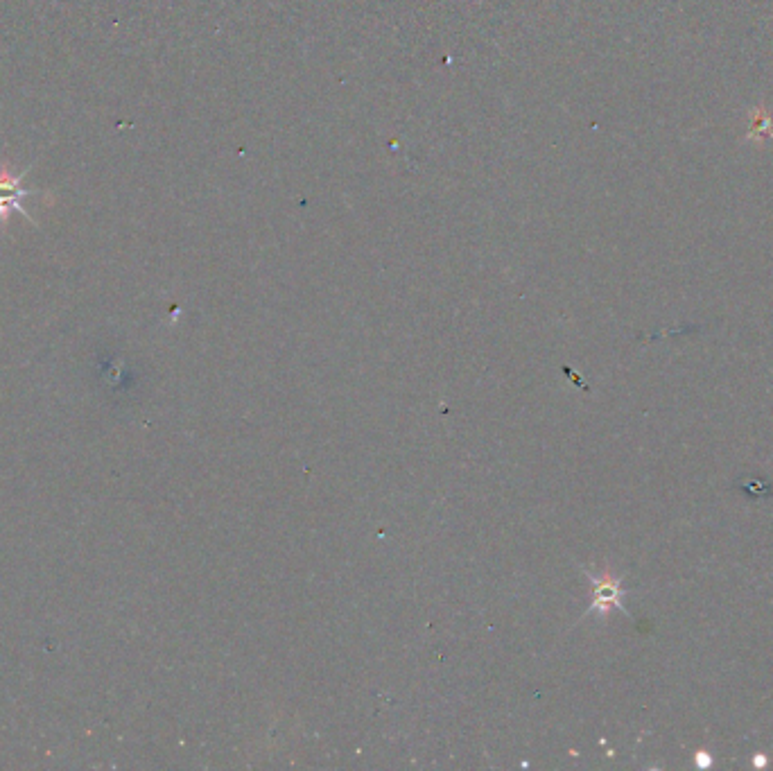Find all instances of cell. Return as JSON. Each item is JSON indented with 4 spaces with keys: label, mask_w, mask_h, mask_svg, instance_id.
Listing matches in <instances>:
<instances>
[{
    "label": "cell",
    "mask_w": 773,
    "mask_h": 771,
    "mask_svg": "<svg viewBox=\"0 0 773 771\" xmlns=\"http://www.w3.org/2000/svg\"><path fill=\"white\" fill-rule=\"evenodd\" d=\"M694 765H697V769L706 771V769H710L712 765H715V760H712V756H710L708 751L701 749V751L694 753Z\"/></svg>",
    "instance_id": "cell-4"
},
{
    "label": "cell",
    "mask_w": 773,
    "mask_h": 771,
    "mask_svg": "<svg viewBox=\"0 0 773 771\" xmlns=\"http://www.w3.org/2000/svg\"><path fill=\"white\" fill-rule=\"evenodd\" d=\"M588 577L593 579V606H590V611L606 613L611 609H618L629 615V611L624 609L622 604V582L618 577H613L609 573L602 577H595L588 573Z\"/></svg>",
    "instance_id": "cell-2"
},
{
    "label": "cell",
    "mask_w": 773,
    "mask_h": 771,
    "mask_svg": "<svg viewBox=\"0 0 773 771\" xmlns=\"http://www.w3.org/2000/svg\"><path fill=\"white\" fill-rule=\"evenodd\" d=\"M767 756H762V753H758V756H753V765L755 767H758V769H762V767H767Z\"/></svg>",
    "instance_id": "cell-5"
},
{
    "label": "cell",
    "mask_w": 773,
    "mask_h": 771,
    "mask_svg": "<svg viewBox=\"0 0 773 771\" xmlns=\"http://www.w3.org/2000/svg\"><path fill=\"white\" fill-rule=\"evenodd\" d=\"M773 138V118L769 116V111L764 107L753 109L751 114V123H749V141L751 143H767Z\"/></svg>",
    "instance_id": "cell-3"
},
{
    "label": "cell",
    "mask_w": 773,
    "mask_h": 771,
    "mask_svg": "<svg viewBox=\"0 0 773 771\" xmlns=\"http://www.w3.org/2000/svg\"><path fill=\"white\" fill-rule=\"evenodd\" d=\"M30 168H25L21 175H16L12 170L10 159L0 161V231H7V224H10L12 213H21L25 220L37 227L32 215L23 209V199L25 197H41L50 193V190H28L23 188V179L28 175Z\"/></svg>",
    "instance_id": "cell-1"
}]
</instances>
